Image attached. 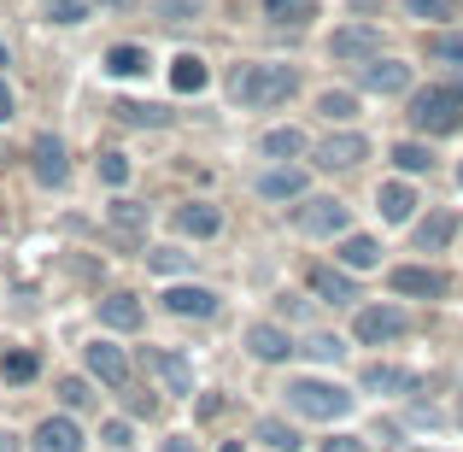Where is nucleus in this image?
<instances>
[{
  "instance_id": "obj_49",
  "label": "nucleus",
  "mask_w": 463,
  "mask_h": 452,
  "mask_svg": "<svg viewBox=\"0 0 463 452\" xmlns=\"http://www.w3.org/2000/svg\"><path fill=\"white\" fill-rule=\"evenodd\" d=\"M452 94H458V101H463V77H458V82H452Z\"/></svg>"
},
{
  "instance_id": "obj_8",
  "label": "nucleus",
  "mask_w": 463,
  "mask_h": 452,
  "mask_svg": "<svg viewBox=\"0 0 463 452\" xmlns=\"http://www.w3.org/2000/svg\"><path fill=\"white\" fill-rule=\"evenodd\" d=\"M387 288H393V294H405V300H440L446 294V276L434 271V264H393Z\"/></svg>"
},
{
  "instance_id": "obj_21",
  "label": "nucleus",
  "mask_w": 463,
  "mask_h": 452,
  "mask_svg": "<svg viewBox=\"0 0 463 452\" xmlns=\"http://www.w3.org/2000/svg\"><path fill=\"white\" fill-rule=\"evenodd\" d=\"M205 82H212V71H205L200 53H176V59H170V89H176V94H200Z\"/></svg>"
},
{
  "instance_id": "obj_48",
  "label": "nucleus",
  "mask_w": 463,
  "mask_h": 452,
  "mask_svg": "<svg viewBox=\"0 0 463 452\" xmlns=\"http://www.w3.org/2000/svg\"><path fill=\"white\" fill-rule=\"evenodd\" d=\"M100 6H136V0H100Z\"/></svg>"
},
{
  "instance_id": "obj_35",
  "label": "nucleus",
  "mask_w": 463,
  "mask_h": 452,
  "mask_svg": "<svg viewBox=\"0 0 463 452\" xmlns=\"http://www.w3.org/2000/svg\"><path fill=\"white\" fill-rule=\"evenodd\" d=\"M35 370H42V359H35L30 347H18V352H6V359H0V376H6V382H30Z\"/></svg>"
},
{
  "instance_id": "obj_29",
  "label": "nucleus",
  "mask_w": 463,
  "mask_h": 452,
  "mask_svg": "<svg viewBox=\"0 0 463 452\" xmlns=\"http://www.w3.org/2000/svg\"><path fill=\"white\" fill-rule=\"evenodd\" d=\"M259 153H270V159H299V153H306V136H299L294 124H282V130H264Z\"/></svg>"
},
{
  "instance_id": "obj_44",
  "label": "nucleus",
  "mask_w": 463,
  "mask_h": 452,
  "mask_svg": "<svg viewBox=\"0 0 463 452\" xmlns=\"http://www.w3.org/2000/svg\"><path fill=\"white\" fill-rule=\"evenodd\" d=\"M100 441L124 452V447H129V423H124V418H112V423H106V429H100Z\"/></svg>"
},
{
  "instance_id": "obj_11",
  "label": "nucleus",
  "mask_w": 463,
  "mask_h": 452,
  "mask_svg": "<svg viewBox=\"0 0 463 452\" xmlns=\"http://www.w3.org/2000/svg\"><path fill=\"white\" fill-rule=\"evenodd\" d=\"M247 352H252L259 364H282L288 352H299V347H294V335H288L282 323H252V329H247Z\"/></svg>"
},
{
  "instance_id": "obj_31",
  "label": "nucleus",
  "mask_w": 463,
  "mask_h": 452,
  "mask_svg": "<svg viewBox=\"0 0 463 452\" xmlns=\"http://www.w3.org/2000/svg\"><path fill=\"white\" fill-rule=\"evenodd\" d=\"M429 59L434 65H463V30H434L429 35Z\"/></svg>"
},
{
  "instance_id": "obj_24",
  "label": "nucleus",
  "mask_w": 463,
  "mask_h": 452,
  "mask_svg": "<svg viewBox=\"0 0 463 452\" xmlns=\"http://www.w3.org/2000/svg\"><path fill=\"white\" fill-rule=\"evenodd\" d=\"M411 206H417V194H411V182H382L375 188V212L387 217V224H405Z\"/></svg>"
},
{
  "instance_id": "obj_40",
  "label": "nucleus",
  "mask_w": 463,
  "mask_h": 452,
  "mask_svg": "<svg viewBox=\"0 0 463 452\" xmlns=\"http://www.w3.org/2000/svg\"><path fill=\"white\" fill-rule=\"evenodd\" d=\"M306 352H311V359H323V364H335L340 352H346V341H340V335H311Z\"/></svg>"
},
{
  "instance_id": "obj_28",
  "label": "nucleus",
  "mask_w": 463,
  "mask_h": 452,
  "mask_svg": "<svg viewBox=\"0 0 463 452\" xmlns=\"http://www.w3.org/2000/svg\"><path fill=\"white\" fill-rule=\"evenodd\" d=\"M259 447H270V452H299V429L294 423H282V418H259Z\"/></svg>"
},
{
  "instance_id": "obj_38",
  "label": "nucleus",
  "mask_w": 463,
  "mask_h": 452,
  "mask_svg": "<svg viewBox=\"0 0 463 452\" xmlns=\"http://www.w3.org/2000/svg\"><path fill=\"white\" fill-rule=\"evenodd\" d=\"M200 0H158V18H165V24H188V18H200Z\"/></svg>"
},
{
  "instance_id": "obj_22",
  "label": "nucleus",
  "mask_w": 463,
  "mask_h": 452,
  "mask_svg": "<svg viewBox=\"0 0 463 452\" xmlns=\"http://www.w3.org/2000/svg\"><path fill=\"white\" fill-rule=\"evenodd\" d=\"M452 236H458V217L452 212H429L417 224V247L422 253H446V247H452Z\"/></svg>"
},
{
  "instance_id": "obj_10",
  "label": "nucleus",
  "mask_w": 463,
  "mask_h": 452,
  "mask_svg": "<svg viewBox=\"0 0 463 452\" xmlns=\"http://www.w3.org/2000/svg\"><path fill=\"white\" fill-rule=\"evenodd\" d=\"M358 89L364 94H405L411 65H399V59H370V65H358Z\"/></svg>"
},
{
  "instance_id": "obj_3",
  "label": "nucleus",
  "mask_w": 463,
  "mask_h": 452,
  "mask_svg": "<svg viewBox=\"0 0 463 452\" xmlns=\"http://www.w3.org/2000/svg\"><path fill=\"white\" fill-rule=\"evenodd\" d=\"M405 118L422 130V136H458V130H463V101L452 89H422V94H411Z\"/></svg>"
},
{
  "instance_id": "obj_42",
  "label": "nucleus",
  "mask_w": 463,
  "mask_h": 452,
  "mask_svg": "<svg viewBox=\"0 0 463 452\" xmlns=\"http://www.w3.org/2000/svg\"><path fill=\"white\" fill-rule=\"evenodd\" d=\"M118 394H124V411H129V418H153V411H158V399L141 394V388H118Z\"/></svg>"
},
{
  "instance_id": "obj_50",
  "label": "nucleus",
  "mask_w": 463,
  "mask_h": 452,
  "mask_svg": "<svg viewBox=\"0 0 463 452\" xmlns=\"http://www.w3.org/2000/svg\"><path fill=\"white\" fill-rule=\"evenodd\" d=\"M0 65H6V47H0Z\"/></svg>"
},
{
  "instance_id": "obj_32",
  "label": "nucleus",
  "mask_w": 463,
  "mask_h": 452,
  "mask_svg": "<svg viewBox=\"0 0 463 452\" xmlns=\"http://www.w3.org/2000/svg\"><path fill=\"white\" fill-rule=\"evenodd\" d=\"M393 165L405 170V177H422V170H434V153L422 148V141H399V148H393Z\"/></svg>"
},
{
  "instance_id": "obj_33",
  "label": "nucleus",
  "mask_w": 463,
  "mask_h": 452,
  "mask_svg": "<svg viewBox=\"0 0 463 452\" xmlns=\"http://www.w3.org/2000/svg\"><path fill=\"white\" fill-rule=\"evenodd\" d=\"M317 112H323L328 124H352V118H358V101H352L346 89H328L323 101H317Z\"/></svg>"
},
{
  "instance_id": "obj_13",
  "label": "nucleus",
  "mask_w": 463,
  "mask_h": 452,
  "mask_svg": "<svg viewBox=\"0 0 463 452\" xmlns=\"http://www.w3.org/2000/svg\"><path fill=\"white\" fill-rule=\"evenodd\" d=\"M364 153H370V141L352 136V130H340V136H328L323 148H317V165L323 170H352V165H364Z\"/></svg>"
},
{
  "instance_id": "obj_5",
  "label": "nucleus",
  "mask_w": 463,
  "mask_h": 452,
  "mask_svg": "<svg viewBox=\"0 0 463 452\" xmlns=\"http://www.w3.org/2000/svg\"><path fill=\"white\" fill-rule=\"evenodd\" d=\"M352 335H358L364 347H387V341L405 335V312H399V305H364L358 323H352Z\"/></svg>"
},
{
  "instance_id": "obj_2",
  "label": "nucleus",
  "mask_w": 463,
  "mask_h": 452,
  "mask_svg": "<svg viewBox=\"0 0 463 452\" xmlns=\"http://www.w3.org/2000/svg\"><path fill=\"white\" fill-rule=\"evenodd\" d=\"M288 406L311 423H335V418L352 411V394L340 382H323V376H294V382H288Z\"/></svg>"
},
{
  "instance_id": "obj_14",
  "label": "nucleus",
  "mask_w": 463,
  "mask_h": 452,
  "mask_svg": "<svg viewBox=\"0 0 463 452\" xmlns=\"http://www.w3.org/2000/svg\"><path fill=\"white\" fill-rule=\"evenodd\" d=\"M30 447L35 452H82V429L71 418H42L35 435H30Z\"/></svg>"
},
{
  "instance_id": "obj_34",
  "label": "nucleus",
  "mask_w": 463,
  "mask_h": 452,
  "mask_svg": "<svg viewBox=\"0 0 463 452\" xmlns=\"http://www.w3.org/2000/svg\"><path fill=\"white\" fill-rule=\"evenodd\" d=\"M194 264V253H182V247H147V271H165V276H182Z\"/></svg>"
},
{
  "instance_id": "obj_43",
  "label": "nucleus",
  "mask_w": 463,
  "mask_h": 452,
  "mask_svg": "<svg viewBox=\"0 0 463 452\" xmlns=\"http://www.w3.org/2000/svg\"><path fill=\"white\" fill-rule=\"evenodd\" d=\"M323 452H370V441H364V435H328Z\"/></svg>"
},
{
  "instance_id": "obj_1",
  "label": "nucleus",
  "mask_w": 463,
  "mask_h": 452,
  "mask_svg": "<svg viewBox=\"0 0 463 452\" xmlns=\"http://www.w3.org/2000/svg\"><path fill=\"white\" fill-rule=\"evenodd\" d=\"M294 89H299L294 65H247V71H235V101L252 106V112L288 106V101H294Z\"/></svg>"
},
{
  "instance_id": "obj_51",
  "label": "nucleus",
  "mask_w": 463,
  "mask_h": 452,
  "mask_svg": "<svg viewBox=\"0 0 463 452\" xmlns=\"http://www.w3.org/2000/svg\"><path fill=\"white\" fill-rule=\"evenodd\" d=\"M458 182H463V165H458Z\"/></svg>"
},
{
  "instance_id": "obj_37",
  "label": "nucleus",
  "mask_w": 463,
  "mask_h": 452,
  "mask_svg": "<svg viewBox=\"0 0 463 452\" xmlns=\"http://www.w3.org/2000/svg\"><path fill=\"white\" fill-rule=\"evenodd\" d=\"M405 12L422 24H446V18H458V0H405Z\"/></svg>"
},
{
  "instance_id": "obj_4",
  "label": "nucleus",
  "mask_w": 463,
  "mask_h": 452,
  "mask_svg": "<svg viewBox=\"0 0 463 452\" xmlns=\"http://www.w3.org/2000/svg\"><path fill=\"white\" fill-rule=\"evenodd\" d=\"M328 59L335 65H370V59H382V30L375 24H346V30L328 35Z\"/></svg>"
},
{
  "instance_id": "obj_15",
  "label": "nucleus",
  "mask_w": 463,
  "mask_h": 452,
  "mask_svg": "<svg viewBox=\"0 0 463 452\" xmlns=\"http://www.w3.org/2000/svg\"><path fill=\"white\" fill-rule=\"evenodd\" d=\"M306 283H311V294H317V300H328V305H346V300H358V288H352L346 264H340V271H335V264H317V271L306 276Z\"/></svg>"
},
{
  "instance_id": "obj_26",
  "label": "nucleus",
  "mask_w": 463,
  "mask_h": 452,
  "mask_svg": "<svg viewBox=\"0 0 463 452\" xmlns=\"http://www.w3.org/2000/svg\"><path fill=\"white\" fill-rule=\"evenodd\" d=\"M364 388H370V394H411L417 376L399 370V364H370V370H364Z\"/></svg>"
},
{
  "instance_id": "obj_23",
  "label": "nucleus",
  "mask_w": 463,
  "mask_h": 452,
  "mask_svg": "<svg viewBox=\"0 0 463 452\" xmlns=\"http://www.w3.org/2000/svg\"><path fill=\"white\" fill-rule=\"evenodd\" d=\"M106 112H112L118 124H129V130H165V124H170L165 106H141V101H112Z\"/></svg>"
},
{
  "instance_id": "obj_46",
  "label": "nucleus",
  "mask_w": 463,
  "mask_h": 452,
  "mask_svg": "<svg viewBox=\"0 0 463 452\" xmlns=\"http://www.w3.org/2000/svg\"><path fill=\"white\" fill-rule=\"evenodd\" d=\"M6 118H12V89L0 82V124H6Z\"/></svg>"
},
{
  "instance_id": "obj_20",
  "label": "nucleus",
  "mask_w": 463,
  "mask_h": 452,
  "mask_svg": "<svg viewBox=\"0 0 463 452\" xmlns=\"http://www.w3.org/2000/svg\"><path fill=\"white\" fill-rule=\"evenodd\" d=\"M165 312H176V317H217V294L212 288H170Z\"/></svg>"
},
{
  "instance_id": "obj_16",
  "label": "nucleus",
  "mask_w": 463,
  "mask_h": 452,
  "mask_svg": "<svg viewBox=\"0 0 463 452\" xmlns=\"http://www.w3.org/2000/svg\"><path fill=\"white\" fill-rule=\"evenodd\" d=\"M147 364L158 370V382H165L170 394H194V370H188V359H182V352L153 347V352H147Z\"/></svg>"
},
{
  "instance_id": "obj_7",
  "label": "nucleus",
  "mask_w": 463,
  "mask_h": 452,
  "mask_svg": "<svg viewBox=\"0 0 463 452\" xmlns=\"http://www.w3.org/2000/svg\"><path fill=\"white\" fill-rule=\"evenodd\" d=\"M106 229L118 247H147V206L141 200H112L106 206Z\"/></svg>"
},
{
  "instance_id": "obj_17",
  "label": "nucleus",
  "mask_w": 463,
  "mask_h": 452,
  "mask_svg": "<svg viewBox=\"0 0 463 452\" xmlns=\"http://www.w3.org/2000/svg\"><path fill=\"white\" fill-rule=\"evenodd\" d=\"M259 194L264 200H306V170L299 165H276L259 177Z\"/></svg>"
},
{
  "instance_id": "obj_9",
  "label": "nucleus",
  "mask_w": 463,
  "mask_h": 452,
  "mask_svg": "<svg viewBox=\"0 0 463 452\" xmlns=\"http://www.w3.org/2000/svg\"><path fill=\"white\" fill-rule=\"evenodd\" d=\"M294 224L306 229V236H346V206L328 200V194H317V200H299Z\"/></svg>"
},
{
  "instance_id": "obj_6",
  "label": "nucleus",
  "mask_w": 463,
  "mask_h": 452,
  "mask_svg": "<svg viewBox=\"0 0 463 452\" xmlns=\"http://www.w3.org/2000/svg\"><path fill=\"white\" fill-rule=\"evenodd\" d=\"M30 170H35V182H42V188H65V177H71L65 141H59V136H35L30 141Z\"/></svg>"
},
{
  "instance_id": "obj_19",
  "label": "nucleus",
  "mask_w": 463,
  "mask_h": 452,
  "mask_svg": "<svg viewBox=\"0 0 463 452\" xmlns=\"http://www.w3.org/2000/svg\"><path fill=\"white\" fill-rule=\"evenodd\" d=\"M176 229H182V236H194V241H212L217 229H223V212L205 206V200H194V206H182V212H176Z\"/></svg>"
},
{
  "instance_id": "obj_41",
  "label": "nucleus",
  "mask_w": 463,
  "mask_h": 452,
  "mask_svg": "<svg viewBox=\"0 0 463 452\" xmlns=\"http://www.w3.org/2000/svg\"><path fill=\"white\" fill-rule=\"evenodd\" d=\"M47 18H53V24H82L89 6H82V0H47Z\"/></svg>"
},
{
  "instance_id": "obj_47",
  "label": "nucleus",
  "mask_w": 463,
  "mask_h": 452,
  "mask_svg": "<svg viewBox=\"0 0 463 452\" xmlns=\"http://www.w3.org/2000/svg\"><path fill=\"white\" fill-rule=\"evenodd\" d=\"M0 452H18V435L12 429H0Z\"/></svg>"
},
{
  "instance_id": "obj_27",
  "label": "nucleus",
  "mask_w": 463,
  "mask_h": 452,
  "mask_svg": "<svg viewBox=\"0 0 463 452\" xmlns=\"http://www.w3.org/2000/svg\"><path fill=\"white\" fill-rule=\"evenodd\" d=\"M264 18L288 24V30H306V24L317 18V0H264Z\"/></svg>"
},
{
  "instance_id": "obj_30",
  "label": "nucleus",
  "mask_w": 463,
  "mask_h": 452,
  "mask_svg": "<svg viewBox=\"0 0 463 452\" xmlns=\"http://www.w3.org/2000/svg\"><path fill=\"white\" fill-rule=\"evenodd\" d=\"M106 71H112V77H141V71H147V47L118 42L112 53H106Z\"/></svg>"
},
{
  "instance_id": "obj_39",
  "label": "nucleus",
  "mask_w": 463,
  "mask_h": 452,
  "mask_svg": "<svg viewBox=\"0 0 463 452\" xmlns=\"http://www.w3.org/2000/svg\"><path fill=\"white\" fill-rule=\"evenodd\" d=\"M100 182L124 188V182H129V159H124V153H100Z\"/></svg>"
},
{
  "instance_id": "obj_12",
  "label": "nucleus",
  "mask_w": 463,
  "mask_h": 452,
  "mask_svg": "<svg viewBox=\"0 0 463 452\" xmlns=\"http://www.w3.org/2000/svg\"><path fill=\"white\" fill-rule=\"evenodd\" d=\"M89 376H94V382H106V388H129V359H124V347H112V341H94V347H89Z\"/></svg>"
},
{
  "instance_id": "obj_25",
  "label": "nucleus",
  "mask_w": 463,
  "mask_h": 452,
  "mask_svg": "<svg viewBox=\"0 0 463 452\" xmlns=\"http://www.w3.org/2000/svg\"><path fill=\"white\" fill-rule=\"evenodd\" d=\"M335 259L346 264V271H375V264H382V247H375L370 236H340Z\"/></svg>"
},
{
  "instance_id": "obj_36",
  "label": "nucleus",
  "mask_w": 463,
  "mask_h": 452,
  "mask_svg": "<svg viewBox=\"0 0 463 452\" xmlns=\"http://www.w3.org/2000/svg\"><path fill=\"white\" fill-rule=\"evenodd\" d=\"M59 406H65V411H89L94 406V388L82 382V376H59Z\"/></svg>"
},
{
  "instance_id": "obj_45",
  "label": "nucleus",
  "mask_w": 463,
  "mask_h": 452,
  "mask_svg": "<svg viewBox=\"0 0 463 452\" xmlns=\"http://www.w3.org/2000/svg\"><path fill=\"white\" fill-rule=\"evenodd\" d=\"M158 452H194V441H188V435H170V441L158 447Z\"/></svg>"
},
{
  "instance_id": "obj_18",
  "label": "nucleus",
  "mask_w": 463,
  "mask_h": 452,
  "mask_svg": "<svg viewBox=\"0 0 463 452\" xmlns=\"http://www.w3.org/2000/svg\"><path fill=\"white\" fill-rule=\"evenodd\" d=\"M100 323H106V329H118V335L141 329V300H136V294H124V288H118V294H106V300H100Z\"/></svg>"
}]
</instances>
